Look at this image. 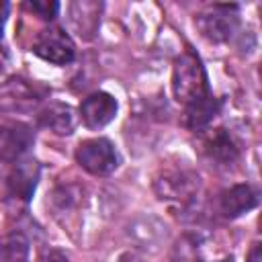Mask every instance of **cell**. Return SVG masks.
Segmentation results:
<instances>
[{"label":"cell","instance_id":"obj_1","mask_svg":"<svg viewBox=\"0 0 262 262\" xmlns=\"http://www.w3.org/2000/svg\"><path fill=\"white\" fill-rule=\"evenodd\" d=\"M172 92L178 102L184 106L205 98L209 94L207 72L194 51H184L176 57L172 68Z\"/></svg>","mask_w":262,"mask_h":262},{"label":"cell","instance_id":"obj_2","mask_svg":"<svg viewBox=\"0 0 262 262\" xmlns=\"http://www.w3.org/2000/svg\"><path fill=\"white\" fill-rule=\"evenodd\" d=\"M201 180L188 168H166L154 178V190L160 201L188 207L199 192Z\"/></svg>","mask_w":262,"mask_h":262},{"label":"cell","instance_id":"obj_3","mask_svg":"<svg viewBox=\"0 0 262 262\" xmlns=\"http://www.w3.org/2000/svg\"><path fill=\"white\" fill-rule=\"evenodd\" d=\"M239 23L235 4H213L194 16L199 33L211 43H225L231 39Z\"/></svg>","mask_w":262,"mask_h":262},{"label":"cell","instance_id":"obj_4","mask_svg":"<svg viewBox=\"0 0 262 262\" xmlns=\"http://www.w3.org/2000/svg\"><path fill=\"white\" fill-rule=\"evenodd\" d=\"M76 162L92 176H108L119 166V154L106 137H92L76 147Z\"/></svg>","mask_w":262,"mask_h":262},{"label":"cell","instance_id":"obj_5","mask_svg":"<svg viewBox=\"0 0 262 262\" xmlns=\"http://www.w3.org/2000/svg\"><path fill=\"white\" fill-rule=\"evenodd\" d=\"M33 53L53 66H68L76 57V47L72 37L63 29L47 27L37 35L33 43Z\"/></svg>","mask_w":262,"mask_h":262},{"label":"cell","instance_id":"obj_6","mask_svg":"<svg viewBox=\"0 0 262 262\" xmlns=\"http://www.w3.org/2000/svg\"><path fill=\"white\" fill-rule=\"evenodd\" d=\"M35 141L33 129L20 121H6L0 125V160L6 164L18 162Z\"/></svg>","mask_w":262,"mask_h":262},{"label":"cell","instance_id":"obj_7","mask_svg":"<svg viewBox=\"0 0 262 262\" xmlns=\"http://www.w3.org/2000/svg\"><path fill=\"white\" fill-rule=\"evenodd\" d=\"M119 111V102L108 92H92L80 104V119L88 129H100L108 125Z\"/></svg>","mask_w":262,"mask_h":262},{"label":"cell","instance_id":"obj_8","mask_svg":"<svg viewBox=\"0 0 262 262\" xmlns=\"http://www.w3.org/2000/svg\"><path fill=\"white\" fill-rule=\"evenodd\" d=\"M39 174H41V168H39V162L35 158H25V160H18L14 162L10 174H8V192L14 196V199H20V201H31L35 188H37V182H39Z\"/></svg>","mask_w":262,"mask_h":262},{"label":"cell","instance_id":"obj_9","mask_svg":"<svg viewBox=\"0 0 262 262\" xmlns=\"http://www.w3.org/2000/svg\"><path fill=\"white\" fill-rule=\"evenodd\" d=\"M203 151L211 162H217L219 166H229L237 160L239 156V145L235 137L219 127V129H209L203 137Z\"/></svg>","mask_w":262,"mask_h":262},{"label":"cell","instance_id":"obj_10","mask_svg":"<svg viewBox=\"0 0 262 262\" xmlns=\"http://www.w3.org/2000/svg\"><path fill=\"white\" fill-rule=\"evenodd\" d=\"M258 205V190L252 184H233L219 196V211L225 219H235Z\"/></svg>","mask_w":262,"mask_h":262},{"label":"cell","instance_id":"obj_11","mask_svg":"<svg viewBox=\"0 0 262 262\" xmlns=\"http://www.w3.org/2000/svg\"><path fill=\"white\" fill-rule=\"evenodd\" d=\"M37 119H39L41 127L49 129L55 135H70L74 131V125H76L72 106L63 104V102H49V104H45L39 111Z\"/></svg>","mask_w":262,"mask_h":262},{"label":"cell","instance_id":"obj_12","mask_svg":"<svg viewBox=\"0 0 262 262\" xmlns=\"http://www.w3.org/2000/svg\"><path fill=\"white\" fill-rule=\"evenodd\" d=\"M217 113H219V100L215 96L207 94L205 98L186 106L184 117H182V125L190 131H203L211 125V121L217 117Z\"/></svg>","mask_w":262,"mask_h":262},{"label":"cell","instance_id":"obj_13","mask_svg":"<svg viewBox=\"0 0 262 262\" xmlns=\"http://www.w3.org/2000/svg\"><path fill=\"white\" fill-rule=\"evenodd\" d=\"M100 2H74L70 6V14H72V23L78 29V33L82 37H92L98 20H100Z\"/></svg>","mask_w":262,"mask_h":262},{"label":"cell","instance_id":"obj_14","mask_svg":"<svg viewBox=\"0 0 262 262\" xmlns=\"http://www.w3.org/2000/svg\"><path fill=\"white\" fill-rule=\"evenodd\" d=\"M29 239L23 231H10L0 237V262H27Z\"/></svg>","mask_w":262,"mask_h":262},{"label":"cell","instance_id":"obj_15","mask_svg":"<svg viewBox=\"0 0 262 262\" xmlns=\"http://www.w3.org/2000/svg\"><path fill=\"white\" fill-rule=\"evenodd\" d=\"M172 262H199V248L190 235H184L172 252Z\"/></svg>","mask_w":262,"mask_h":262},{"label":"cell","instance_id":"obj_16","mask_svg":"<svg viewBox=\"0 0 262 262\" xmlns=\"http://www.w3.org/2000/svg\"><path fill=\"white\" fill-rule=\"evenodd\" d=\"M78 196H80V192L74 186H59L53 192V203H57L61 209H70L78 201Z\"/></svg>","mask_w":262,"mask_h":262},{"label":"cell","instance_id":"obj_17","mask_svg":"<svg viewBox=\"0 0 262 262\" xmlns=\"http://www.w3.org/2000/svg\"><path fill=\"white\" fill-rule=\"evenodd\" d=\"M27 8L31 10V12H35L37 16H41V18H45V20H51L55 14H57V10H59V4L57 2H29L27 4Z\"/></svg>","mask_w":262,"mask_h":262},{"label":"cell","instance_id":"obj_18","mask_svg":"<svg viewBox=\"0 0 262 262\" xmlns=\"http://www.w3.org/2000/svg\"><path fill=\"white\" fill-rule=\"evenodd\" d=\"M37 262H70V260H68V256L61 250H57V248H45L37 256Z\"/></svg>","mask_w":262,"mask_h":262},{"label":"cell","instance_id":"obj_19","mask_svg":"<svg viewBox=\"0 0 262 262\" xmlns=\"http://www.w3.org/2000/svg\"><path fill=\"white\" fill-rule=\"evenodd\" d=\"M6 14H8V4L0 2V68H4V61H6V49L2 45V27H4Z\"/></svg>","mask_w":262,"mask_h":262},{"label":"cell","instance_id":"obj_20","mask_svg":"<svg viewBox=\"0 0 262 262\" xmlns=\"http://www.w3.org/2000/svg\"><path fill=\"white\" fill-rule=\"evenodd\" d=\"M248 262H262V254H260V244H252L250 254H248Z\"/></svg>","mask_w":262,"mask_h":262},{"label":"cell","instance_id":"obj_21","mask_svg":"<svg viewBox=\"0 0 262 262\" xmlns=\"http://www.w3.org/2000/svg\"><path fill=\"white\" fill-rule=\"evenodd\" d=\"M215 262H233V258H231V256H227V258H221V260H215Z\"/></svg>","mask_w":262,"mask_h":262}]
</instances>
